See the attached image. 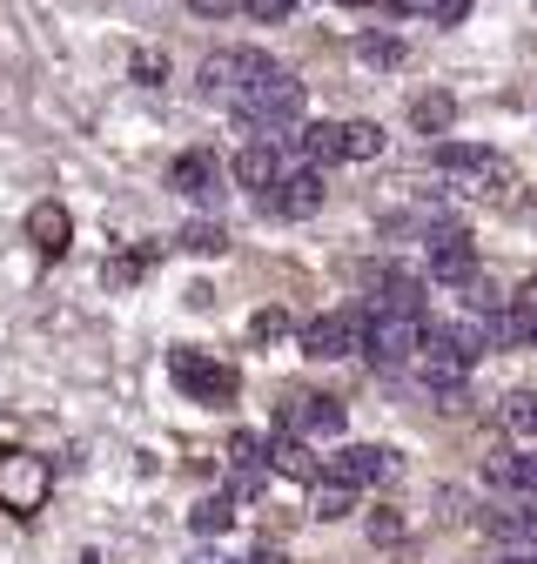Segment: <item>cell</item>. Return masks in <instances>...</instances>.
I'll use <instances>...</instances> for the list:
<instances>
[{"label": "cell", "instance_id": "cell-15", "mask_svg": "<svg viewBox=\"0 0 537 564\" xmlns=\"http://www.w3.org/2000/svg\"><path fill=\"white\" fill-rule=\"evenodd\" d=\"M296 155H303L309 169H322V162H343V121H309V128L296 134Z\"/></svg>", "mask_w": 537, "mask_h": 564}, {"label": "cell", "instance_id": "cell-18", "mask_svg": "<svg viewBox=\"0 0 537 564\" xmlns=\"http://www.w3.org/2000/svg\"><path fill=\"white\" fill-rule=\"evenodd\" d=\"M357 511V484H336V477H316V518L336 524V518H350Z\"/></svg>", "mask_w": 537, "mask_h": 564}, {"label": "cell", "instance_id": "cell-7", "mask_svg": "<svg viewBox=\"0 0 537 564\" xmlns=\"http://www.w3.org/2000/svg\"><path fill=\"white\" fill-rule=\"evenodd\" d=\"M262 208L268 216H289V223H303V216H316L322 208V175L303 162V169H289L276 188H262Z\"/></svg>", "mask_w": 537, "mask_h": 564}, {"label": "cell", "instance_id": "cell-20", "mask_svg": "<svg viewBox=\"0 0 537 564\" xmlns=\"http://www.w3.org/2000/svg\"><path fill=\"white\" fill-rule=\"evenodd\" d=\"M410 121H417L424 134H450V121H457V101H450V95H417V101H410Z\"/></svg>", "mask_w": 537, "mask_h": 564}, {"label": "cell", "instance_id": "cell-4", "mask_svg": "<svg viewBox=\"0 0 537 564\" xmlns=\"http://www.w3.org/2000/svg\"><path fill=\"white\" fill-rule=\"evenodd\" d=\"M168 377H175L195 403H229V397H235V383H242L229 364H216V357H209V349H168Z\"/></svg>", "mask_w": 537, "mask_h": 564}, {"label": "cell", "instance_id": "cell-16", "mask_svg": "<svg viewBox=\"0 0 537 564\" xmlns=\"http://www.w3.org/2000/svg\"><path fill=\"white\" fill-rule=\"evenodd\" d=\"M229 470H235V490H255L262 484V470H268V444L262 437H229Z\"/></svg>", "mask_w": 537, "mask_h": 564}, {"label": "cell", "instance_id": "cell-29", "mask_svg": "<svg viewBox=\"0 0 537 564\" xmlns=\"http://www.w3.org/2000/svg\"><path fill=\"white\" fill-rule=\"evenodd\" d=\"M182 8H188V14H201V21H222V14H235V8H242V0H182Z\"/></svg>", "mask_w": 537, "mask_h": 564}, {"label": "cell", "instance_id": "cell-5", "mask_svg": "<svg viewBox=\"0 0 537 564\" xmlns=\"http://www.w3.org/2000/svg\"><path fill=\"white\" fill-rule=\"evenodd\" d=\"M363 349H370L376 364H410L417 349H424V316H410V310H370Z\"/></svg>", "mask_w": 537, "mask_h": 564}, {"label": "cell", "instance_id": "cell-9", "mask_svg": "<svg viewBox=\"0 0 537 564\" xmlns=\"http://www.w3.org/2000/svg\"><path fill=\"white\" fill-rule=\"evenodd\" d=\"M28 242H34V256L61 262L67 249H75V216H67L61 202H34L28 208Z\"/></svg>", "mask_w": 537, "mask_h": 564}, {"label": "cell", "instance_id": "cell-12", "mask_svg": "<svg viewBox=\"0 0 537 564\" xmlns=\"http://www.w3.org/2000/svg\"><path fill=\"white\" fill-rule=\"evenodd\" d=\"M283 431H296V437H336V431H343V403H336V397H296L283 410Z\"/></svg>", "mask_w": 537, "mask_h": 564}, {"label": "cell", "instance_id": "cell-31", "mask_svg": "<svg viewBox=\"0 0 537 564\" xmlns=\"http://www.w3.org/2000/svg\"><path fill=\"white\" fill-rule=\"evenodd\" d=\"M470 14V0H443V8H437V28H457Z\"/></svg>", "mask_w": 537, "mask_h": 564}, {"label": "cell", "instance_id": "cell-33", "mask_svg": "<svg viewBox=\"0 0 537 564\" xmlns=\"http://www.w3.org/2000/svg\"><path fill=\"white\" fill-rule=\"evenodd\" d=\"M504 564H537V557H504Z\"/></svg>", "mask_w": 537, "mask_h": 564}, {"label": "cell", "instance_id": "cell-34", "mask_svg": "<svg viewBox=\"0 0 537 564\" xmlns=\"http://www.w3.org/2000/svg\"><path fill=\"white\" fill-rule=\"evenodd\" d=\"M363 8H370V0H363ZM376 8H396V0H376Z\"/></svg>", "mask_w": 537, "mask_h": 564}, {"label": "cell", "instance_id": "cell-13", "mask_svg": "<svg viewBox=\"0 0 537 564\" xmlns=\"http://www.w3.org/2000/svg\"><path fill=\"white\" fill-rule=\"evenodd\" d=\"M283 175H289V162L276 155V141H249V149L235 155V182L255 188V195H262V188H276Z\"/></svg>", "mask_w": 537, "mask_h": 564}, {"label": "cell", "instance_id": "cell-26", "mask_svg": "<svg viewBox=\"0 0 537 564\" xmlns=\"http://www.w3.org/2000/svg\"><path fill=\"white\" fill-rule=\"evenodd\" d=\"M242 14H249V21H262V28H276V21H289V14H296V0H242Z\"/></svg>", "mask_w": 537, "mask_h": 564}, {"label": "cell", "instance_id": "cell-10", "mask_svg": "<svg viewBox=\"0 0 537 564\" xmlns=\"http://www.w3.org/2000/svg\"><path fill=\"white\" fill-rule=\"evenodd\" d=\"M390 470H396V457H390V451H376V444H350V451H336V457L322 464V477L357 484V490H363V484H383Z\"/></svg>", "mask_w": 537, "mask_h": 564}, {"label": "cell", "instance_id": "cell-3", "mask_svg": "<svg viewBox=\"0 0 537 564\" xmlns=\"http://www.w3.org/2000/svg\"><path fill=\"white\" fill-rule=\"evenodd\" d=\"M262 75H276V61H268L262 47H222V54L201 61V95H209V101H235V95H249Z\"/></svg>", "mask_w": 537, "mask_h": 564}, {"label": "cell", "instance_id": "cell-22", "mask_svg": "<svg viewBox=\"0 0 537 564\" xmlns=\"http://www.w3.org/2000/svg\"><path fill=\"white\" fill-rule=\"evenodd\" d=\"M188 524H195L201 538H222V531L235 524V505H229V498H201V505L188 511Z\"/></svg>", "mask_w": 537, "mask_h": 564}, {"label": "cell", "instance_id": "cell-8", "mask_svg": "<svg viewBox=\"0 0 537 564\" xmlns=\"http://www.w3.org/2000/svg\"><path fill=\"white\" fill-rule=\"evenodd\" d=\"M363 329H370V316L336 310V316H316L303 329V349H309V357H350V349H363Z\"/></svg>", "mask_w": 537, "mask_h": 564}, {"label": "cell", "instance_id": "cell-14", "mask_svg": "<svg viewBox=\"0 0 537 564\" xmlns=\"http://www.w3.org/2000/svg\"><path fill=\"white\" fill-rule=\"evenodd\" d=\"M370 282H376V303H370V310H410V316H424V282H417V275L376 269Z\"/></svg>", "mask_w": 537, "mask_h": 564}, {"label": "cell", "instance_id": "cell-30", "mask_svg": "<svg viewBox=\"0 0 537 564\" xmlns=\"http://www.w3.org/2000/svg\"><path fill=\"white\" fill-rule=\"evenodd\" d=\"M370 538H376V544H396V538H403V518L376 511V518H370Z\"/></svg>", "mask_w": 537, "mask_h": 564}, {"label": "cell", "instance_id": "cell-32", "mask_svg": "<svg viewBox=\"0 0 537 564\" xmlns=\"http://www.w3.org/2000/svg\"><path fill=\"white\" fill-rule=\"evenodd\" d=\"M188 564H229V557H209V551H201V557H188Z\"/></svg>", "mask_w": 537, "mask_h": 564}, {"label": "cell", "instance_id": "cell-23", "mask_svg": "<svg viewBox=\"0 0 537 564\" xmlns=\"http://www.w3.org/2000/svg\"><path fill=\"white\" fill-rule=\"evenodd\" d=\"M504 431H517V437H537V390H517V397H504Z\"/></svg>", "mask_w": 537, "mask_h": 564}, {"label": "cell", "instance_id": "cell-25", "mask_svg": "<svg viewBox=\"0 0 537 564\" xmlns=\"http://www.w3.org/2000/svg\"><path fill=\"white\" fill-rule=\"evenodd\" d=\"M357 54H363L370 67H403V41H396V34H363Z\"/></svg>", "mask_w": 537, "mask_h": 564}, {"label": "cell", "instance_id": "cell-24", "mask_svg": "<svg viewBox=\"0 0 537 564\" xmlns=\"http://www.w3.org/2000/svg\"><path fill=\"white\" fill-rule=\"evenodd\" d=\"M175 242H182L188 256H222V249H229V236H222V223H188V229H182Z\"/></svg>", "mask_w": 537, "mask_h": 564}, {"label": "cell", "instance_id": "cell-1", "mask_svg": "<svg viewBox=\"0 0 537 564\" xmlns=\"http://www.w3.org/2000/svg\"><path fill=\"white\" fill-rule=\"evenodd\" d=\"M229 108H235V121H242L255 141H283V134L303 121V82L276 67V75H262V82H255L249 95H235Z\"/></svg>", "mask_w": 537, "mask_h": 564}, {"label": "cell", "instance_id": "cell-2", "mask_svg": "<svg viewBox=\"0 0 537 564\" xmlns=\"http://www.w3.org/2000/svg\"><path fill=\"white\" fill-rule=\"evenodd\" d=\"M54 490V464L34 451H0V511L8 518H34Z\"/></svg>", "mask_w": 537, "mask_h": 564}, {"label": "cell", "instance_id": "cell-28", "mask_svg": "<svg viewBox=\"0 0 537 564\" xmlns=\"http://www.w3.org/2000/svg\"><path fill=\"white\" fill-rule=\"evenodd\" d=\"M249 329H255V343H276V336L289 329V316H283V310H262V316H255Z\"/></svg>", "mask_w": 537, "mask_h": 564}, {"label": "cell", "instance_id": "cell-11", "mask_svg": "<svg viewBox=\"0 0 537 564\" xmlns=\"http://www.w3.org/2000/svg\"><path fill=\"white\" fill-rule=\"evenodd\" d=\"M216 182H222V162H216L209 149H188V155H175V162H168V188H175V195H188V202H209V195H216Z\"/></svg>", "mask_w": 537, "mask_h": 564}, {"label": "cell", "instance_id": "cell-19", "mask_svg": "<svg viewBox=\"0 0 537 564\" xmlns=\"http://www.w3.org/2000/svg\"><path fill=\"white\" fill-rule=\"evenodd\" d=\"M383 155V128L376 121H343V162H376Z\"/></svg>", "mask_w": 537, "mask_h": 564}, {"label": "cell", "instance_id": "cell-6", "mask_svg": "<svg viewBox=\"0 0 537 564\" xmlns=\"http://www.w3.org/2000/svg\"><path fill=\"white\" fill-rule=\"evenodd\" d=\"M437 169L457 182V188H478V195H491V188H504V155H491V149H470V141H443L437 149Z\"/></svg>", "mask_w": 537, "mask_h": 564}, {"label": "cell", "instance_id": "cell-21", "mask_svg": "<svg viewBox=\"0 0 537 564\" xmlns=\"http://www.w3.org/2000/svg\"><path fill=\"white\" fill-rule=\"evenodd\" d=\"M268 464H276L283 477H316V464H309V451H303V437H296V431H283L276 444H268Z\"/></svg>", "mask_w": 537, "mask_h": 564}, {"label": "cell", "instance_id": "cell-17", "mask_svg": "<svg viewBox=\"0 0 537 564\" xmlns=\"http://www.w3.org/2000/svg\"><path fill=\"white\" fill-rule=\"evenodd\" d=\"M491 531L517 551V557H537V511H511V518H491Z\"/></svg>", "mask_w": 537, "mask_h": 564}, {"label": "cell", "instance_id": "cell-27", "mask_svg": "<svg viewBox=\"0 0 537 564\" xmlns=\"http://www.w3.org/2000/svg\"><path fill=\"white\" fill-rule=\"evenodd\" d=\"M134 82H142V88H162V82H168V61L142 47V54H134Z\"/></svg>", "mask_w": 537, "mask_h": 564}]
</instances>
